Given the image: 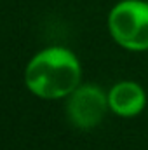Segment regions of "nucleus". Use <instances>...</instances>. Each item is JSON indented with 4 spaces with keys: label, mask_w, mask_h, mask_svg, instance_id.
Masks as SVG:
<instances>
[{
    "label": "nucleus",
    "mask_w": 148,
    "mask_h": 150,
    "mask_svg": "<svg viewBox=\"0 0 148 150\" xmlns=\"http://www.w3.org/2000/svg\"><path fill=\"white\" fill-rule=\"evenodd\" d=\"M80 63L66 49L52 47L38 52L28 63L25 80L28 89L45 100L70 96L80 84Z\"/></svg>",
    "instance_id": "1"
},
{
    "label": "nucleus",
    "mask_w": 148,
    "mask_h": 150,
    "mask_svg": "<svg viewBox=\"0 0 148 150\" xmlns=\"http://www.w3.org/2000/svg\"><path fill=\"white\" fill-rule=\"evenodd\" d=\"M113 40L127 51H148V2L122 0L110 11Z\"/></svg>",
    "instance_id": "2"
},
{
    "label": "nucleus",
    "mask_w": 148,
    "mask_h": 150,
    "mask_svg": "<svg viewBox=\"0 0 148 150\" xmlns=\"http://www.w3.org/2000/svg\"><path fill=\"white\" fill-rule=\"evenodd\" d=\"M108 107V96L98 86H78L68 100V117L72 124L78 129H92L96 127Z\"/></svg>",
    "instance_id": "3"
},
{
    "label": "nucleus",
    "mask_w": 148,
    "mask_h": 150,
    "mask_svg": "<svg viewBox=\"0 0 148 150\" xmlns=\"http://www.w3.org/2000/svg\"><path fill=\"white\" fill-rule=\"evenodd\" d=\"M147 105V94L136 82L124 80L115 84L108 93V107L120 117H134Z\"/></svg>",
    "instance_id": "4"
}]
</instances>
